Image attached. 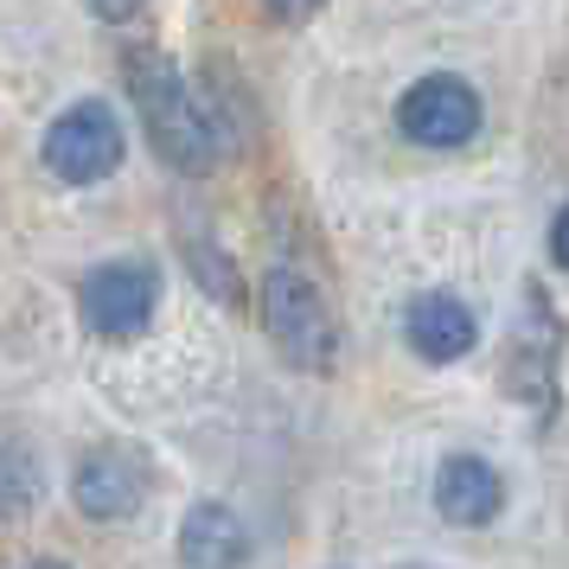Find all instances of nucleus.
Masks as SVG:
<instances>
[{"mask_svg": "<svg viewBox=\"0 0 569 569\" xmlns=\"http://www.w3.org/2000/svg\"><path fill=\"white\" fill-rule=\"evenodd\" d=\"M129 90H134V109L148 122V141L167 167L180 173H206L218 160V129L211 116L199 109V97L186 90V78L167 64L160 52H129Z\"/></svg>", "mask_w": 569, "mask_h": 569, "instance_id": "nucleus-1", "label": "nucleus"}, {"mask_svg": "<svg viewBox=\"0 0 569 569\" xmlns=\"http://www.w3.org/2000/svg\"><path fill=\"white\" fill-rule=\"evenodd\" d=\"M262 327H269L276 352H282L295 371H313V378L333 371V359H339L333 308H327V295H320L301 269L276 262V269L262 276Z\"/></svg>", "mask_w": 569, "mask_h": 569, "instance_id": "nucleus-2", "label": "nucleus"}, {"mask_svg": "<svg viewBox=\"0 0 569 569\" xmlns=\"http://www.w3.org/2000/svg\"><path fill=\"white\" fill-rule=\"evenodd\" d=\"M487 122L480 90L455 71H429L397 97V129L410 134L416 148H467Z\"/></svg>", "mask_w": 569, "mask_h": 569, "instance_id": "nucleus-3", "label": "nucleus"}, {"mask_svg": "<svg viewBox=\"0 0 569 569\" xmlns=\"http://www.w3.org/2000/svg\"><path fill=\"white\" fill-rule=\"evenodd\" d=\"M122 154H129L122 122H116V109L97 103V97H90V103H71L52 122V134H46V167H52L58 180H71V186L109 180V173L122 167Z\"/></svg>", "mask_w": 569, "mask_h": 569, "instance_id": "nucleus-4", "label": "nucleus"}, {"mask_svg": "<svg viewBox=\"0 0 569 569\" xmlns=\"http://www.w3.org/2000/svg\"><path fill=\"white\" fill-rule=\"evenodd\" d=\"M78 308H83V327H90V333H103V339L141 333V327L154 320V308H160V276H154V262L116 257V262H103V269H90V282H83V295H78Z\"/></svg>", "mask_w": 569, "mask_h": 569, "instance_id": "nucleus-5", "label": "nucleus"}, {"mask_svg": "<svg viewBox=\"0 0 569 569\" xmlns=\"http://www.w3.org/2000/svg\"><path fill=\"white\" fill-rule=\"evenodd\" d=\"M525 308H531V327L512 333V346H506V390L525 397L538 416H550V403H557V320H550L543 288H525Z\"/></svg>", "mask_w": 569, "mask_h": 569, "instance_id": "nucleus-6", "label": "nucleus"}, {"mask_svg": "<svg viewBox=\"0 0 569 569\" xmlns=\"http://www.w3.org/2000/svg\"><path fill=\"white\" fill-rule=\"evenodd\" d=\"M78 512L97 518V525H116L129 518L141 499H148V461L129 455V448H90L78 461Z\"/></svg>", "mask_w": 569, "mask_h": 569, "instance_id": "nucleus-7", "label": "nucleus"}, {"mask_svg": "<svg viewBox=\"0 0 569 569\" xmlns=\"http://www.w3.org/2000/svg\"><path fill=\"white\" fill-rule=\"evenodd\" d=\"M436 512L461 531H480L506 512V473L480 455H448L436 473Z\"/></svg>", "mask_w": 569, "mask_h": 569, "instance_id": "nucleus-8", "label": "nucleus"}, {"mask_svg": "<svg viewBox=\"0 0 569 569\" xmlns=\"http://www.w3.org/2000/svg\"><path fill=\"white\" fill-rule=\"evenodd\" d=\"M403 333H410L416 359L455 365V359H467V352H473L480 320H473V308H467L461 295H441V288H429V295H416L410 308H403Z\"/></svg>", "mask_w": 569, "mask_h": 569, "instance_id": "nucleus-9", "label": "nucleus"}, {"mask_svg": "<svg viewBox=\"0 0 569 569\" xmlns=\"http://www.w3.org/2000/svg\"><path fill=\"white\" fill-rule=\"evenodd\" d=\"M250 557V531L231 506H192L180 525V563L192 569H224Z\"/></svg>", "mask_w": 569, "mask_h": 569, "instance_id": "nucleus-10", "label": "nucleus"}, {"mask_svg": "<svg viewBox=\"0 0 569 569\" xmlns=\"http://www.w3.org/2000/svg\"><path fill=\"white\" fill-rule=\"evenodd\" d=\"M39 506V461L27 441L0 436V518H27Z\"/></svg>", "mask_w": 569, "mask_h": 569, "instance_id": "nucleus-11", "label": "nucleus"}, {"mask_svg": "<svg viewBox=\"0 0 569 569\" xmlns=\"http://www.w3.org/2000/svg\"><path fill=\"white\" fill-rule=\"evenodd\" d=\"M141 7H148V0H90V13H97V20H109V27H129Z\"/></svg>", "mask_w": 569, "mask_h": 569, "instance_id": "nucleus-12", "label": "nucleus"}, {"mask_svg": "<svg viewBox=\"0 0 569 569\" xmlns=\"http://www.w3.org/2000/svg\"><path fill=\"white\" fill-rule=\"evenodd\" d=\"M550 262H557V269H569V206L557 211V224H550Z\"/></svg>", "mask_w": 569, "mask_h": 569, "instance_id": "nucleus-13", "label": "nucleus"}, {"mask_svg": "<svg viewBox=\"0 0 569 569\" xmlns=\"http://www.w3.org/2000/svg\"><path fill=\"white\" fill-rule=\"evenodd\" d=\"M327 0H269V13L276 20H308V13H320Z\"/></svg>", "mask_w": 569, "mask_h": 569, "instance_id": "nucleus-14", "label": "nucleus"}]
</instances>
